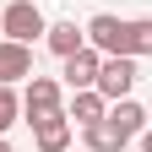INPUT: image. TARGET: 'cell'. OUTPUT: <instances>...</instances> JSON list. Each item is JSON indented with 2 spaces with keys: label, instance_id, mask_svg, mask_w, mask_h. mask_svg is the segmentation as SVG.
I'll list each match as a JSON object with an SVG mask.
<instances>
[{
  "label": "cell",
  "instance_id": "1",
  "mask_svg": "<svg viewBox=\"0 0 152 152\" xmlns=\"http://www.w3.org/2000/svg\"><path fill=\"white\" fill-rule=\"evenodd\" d=\"M22 114H27V125L38 120H49V114H65V87L54 82V76H27V87H22Z\"/></svg>",
  "mask_w": 152,
  "mask_h": 152
},
{
  "label": "cell",
  "instance_id": "2",
  "mask_svg": "<svg viewBox=\"0 0 152 152\" xmlns=\"http://www.w3.org/2000/svg\"><path fill=\"white\" fill-rule=\"evenodd\" d=\"M49 22L44 11L33 6V0H11L6 11H0V38H11V44H33V38H44Z\"/></svg>",
  "mask_w": 152,
  "mask_h": 152
},
{
  "label": "cell",
  "instance_id": "3",
  "mask_svg": "<svg viewBox=\"0 0 152 152\" xmlns=\"http://www.w3.org/2000/svg\"><path fill=\"white\" fill-rule=\"evenodd\" d=\"M136 60L130 54H103V65H98V92L109 103H120V98H130V87H136Z\"/></svg>",
  "mask_w": 152,
  "mask_h": 152
},
{
  "label": "cell",
  "instance_id": "4",
  "mask_svg": "<svg viewBox=\"0 0 152 152\" xmlns=\"http://www.w3.org/2000/svg\"><path fill=\"white\" fill-rule=\"evenodd\" d=\"M60 65H65V71H60V76H65L60 87H71V92H87V87H98V65H103V54H98V49L87 44V49H76V54H65Z\"/></svg>",
  "mask_w": 152,
  "mask_h": 152
},
{
  "label": "cell",
  "instance_id": "5",
  "mask_svg": "<svg viewBox=\"0 0 152 152\" xmlns=\"http://www.w3.org/2000/svg\"><path fill=\"white\" fill-rule=\"evenodd\" d=\"M114 54H130V60L152 54V16H120V38H114Z\"/></svg>",
  "mask_w": 152,
  "mask_h": 152
},
{
  "label": "cell",
  "instance_id": "6",
  "mask_svg": "<svg viewBox=\"0 0 152 152\" xmlns=\"http://www.w3.org/2000/svg\"><path fill=\"white\" fill-rule=\"evenodd\" d=\"M33 76V44H11V38H0V82L16 87Z\"/></svg>",
  "mask_w": 152,
  "mask_h": 152
},
{
  "label": "cell",
  "instance_id": "7",
  "mask_svg": "<svg viewBox=\"0 0 152 152\" xmlns=\"http://www.w3.org/2000/svg\"><path fill=\"white\" fill-rule=\"evenodd\" d=\"M33 147H38V152H71V120H65V114L38 120V125H33Z\"/></svg>",
  "mask_w": 152,
  "mask_h": 152
},
{
  "label": "cell",
  "instance_id": "8",
  "mask_svg": "<svg viewBox=\"0 0 152 152\" xmlns=\"http://www.w3.org/2000/svg\"><path fill=\"white\" fill-rule=\"evenodd\" d=\"M103 114H109V98H103L98 87H87V92H71V109H65V120H71V125H98Z\"/></svg>",
  "mask_w": 152,
  "mask_h": 152
},
{
  "label": "cell",
  "instance_id": "9",
  "mask_svg": "<svg viewBox=\"0 0 152 152\" xmlns=\"http://www.w3.org/2000/svg\"><path fill=\"white\" fill-rule=\"evenodd\" d=\"M82 136H87V152H125L130 147V136L109 120V114H103L98 125H82Z\"/></svg>",
  "mask_w": 152,
  "mask_h": 152
},
{
  "label": "cell",
  "instance_id": "10",
  "mask_svg": "<svg viewBox=\"0 0 152 152\" xmlns=\"http://www.w3.org/2000/svg\"><path fill=\"white\" fill-rule=\"evenodd\" d=\"M44 44H49V49H54V54L65 60V54H76V49H87V27H76L71 16H65V22H49V33H44Z\"/></svg>",
  "mask_w": 152,
  "mask_h": 152
},
{
  "label": "cell",
  "instance_id": "11",
  "mask_svg": "<svg viewBox=\"0 0 152 152\" xmlns=\"http://www.w3.org/2000/svg\"><path fill=\"white\" fill-rule=\"evenodd\" d=\"M109 120L125 130V136H136V130H147V109L136 98H120V103H109Z\"/></svg>",
  "mask_w": 152,
  "mask_h": 152
},
{
  "label": "cell",
  "instance_id": "12",
  "mask_svg": "<svg viewBox=\"0 0 152 152\" xmlns=\"http://www.w3.org/2000/svg\"><path fill=\"white\" fill-rule=\"evenodd\" d=\"M16 120H22V92L0 82V136H6V130H11Z\"/></svg>",
  "mask_w": 152,
  "mask_h": 152
},
{
  "label": "cell",
  "instance_id": "13",
  "mask_svg": "<svg viewBox=\"0 0 152 152\" xmlns=\"http://www.w3.org/2000/svg\"><path fill=\"white\" fill-rule=\"evenodd\" d=\"M141 152H152V125H147V136H141Z\"/></svg>",
  "mask_w": 152,
  "mask_h": 152
},
{
  "label": "cell",
  "instance_id": "14",
  "mask_svg": "<svg viewBox=\"0 0 152 152\" xmlns=\"http://www.w3.org/2000/svg\"><path fill=\"white\" fill-rule=\"evenodd\" d=\"M0 152H11V141H6V136H0Z\"/></svg>",
  "mask_w": 152,
  "mask_h": 152
},
{
  "label": "cell",
  "instance_id": "15",
  "mask_svg": "<svg viewBox=\"0 0 152 152\" xmlns=\"http://www.w3.org/2000/svg\"><path fill=\"white\" fill-rule=\"evenodd\" d=\"M147 125H152V114H147Z\"/></svg>",
  "mask_w": 152,
  "mask_h": 152
}]
</instances>
